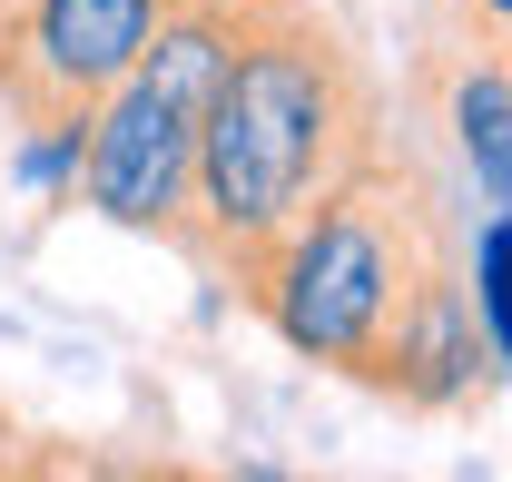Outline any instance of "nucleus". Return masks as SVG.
I'll list each match as a JSON object with an SVG mask.
<instances>
[{"instance_id":"nucleus-1","label":"nucleus","mask_w":512,"mask_h":482,"mask_svg":"<svg viewBox=\"0 0 512 482\" xmlns=\"http://www.w3.org/2000/svg\"><path fill=\"white\" fill-rule=\"evenodd\" d=\"M375 148H384L375 79L345 50V30L316 0H247L227 79L197 128V187H188L178 256L207 286L247 296L266 256L296 237V217Z\"/></svg>"},{"instance_id":"nucleus-10","label":"nucleus","mask_w":512,"mask_h":482,"mask_svg":"<svg viewBox=\"0 0 512 482\" xmlns=\"http://www.w3.org/2000/svg\"><path fill=\"white\" fill-rule=\"evenodd\" d=\"M483 10H493V20H503V30H512V0H483Z\"/></svg>"},{"instance_id":"nucleus-9","label":"nucleus","mask_w":512,"mask_h":482,"mask_svg":"<svg viewBox=\"0 0 512 482\" xmlns=\"http://www.w3.org/2000/svg\"><path fill=\"white\" fill-rule=\"evenodd\" d=\"M10 463H20V453H10V423H0V473H10Z\"/></svg>"},{"instance_id":"nucleus-6","label":"nucleus","mask_w":512,"mask_h":482,"mask_svg":"<svg viewBox=\"0 0 512 482\" xmlns=\"http://www.w3.org/2000/svg\"><path fill=\"white\" fill-rule=\"evenodd\" d=\"M453 148H463V178L483 207L512 217V60H473L453 69Z\"/></svg>"},{"instance_id":"nucleus-4","label":"nucleus","mask_w":512,"mask_h":482,"mask_svg":"<svg viewBox=\"0 0 512 482\" xmlns=\"http://www.w3.org/2000/svg\"><path fill=\"white\" fill-rule=\"evenodd\" d=\"M158 20H168V0H20V10H0V119L10 128L99 119V99L158 40Z\"/></svg>"},{"instance_id":"nucleus-3","label":"nucleus","mask_w":512,"mask_h":482,"mask_svg":"<svg viewBox=\"0 0 512 482\" xmlns=\"http://www.w3.org/2000/svg\"><path fill=\"white\" fill-rule=\"evenodd\" d=\"M237 20H247V0H168L158 40L138 50V69L89 119V158H79V207L89 217L178 246L188 187H197V128H207V99L227 79Z\"/></svg>"},{"instance_id":"nucleus-8","label":"nucleus","mask_w":512,"mask_h":482,"mask_svg":"<svg viewBox=\"0 0 512 482\" xmlns=\"http://www.w3.org/2000/svg\"><path fill=\"white\" fill-rule=\"evenodd\" d=\"M79 158H89V119H60V128H20V187H40V197H79Z\"/></svg>"},{"instance_id":"nucleus-2","label":"nucleus","mask_w":512,"mask_h":482,"mask_svg":"<svg viewBox=\"0 0 512 482\" xmlns=\"http://www.w3.org/2000/svg\"><path fill=\"white\" fill-rule=\"evenodd\" d=\"M444 256V227H434V197L424 178L375 148L365 168L325 187L316 207L296 217V237L266 256V276L247 286V305L296 345L306 364H335L355 384H375L384 335L414 296V276Z\"/></svg>"},{"instance_id":"nucleus-5","label":"nucleus","mask_w":512,"mask_h":482,"mask_svg":"<svg viewBox=\"0 0 512 482\" xmlns=\"http://www.w3.org/2000/svg\"><path fill=\"white\" fill-rule=\"evenodd\" d=\"M493 335H483V305L473 286L453 276V256H434L424 276H414V296L394 315V335H384V364H375V394L394 404H414V414H453V404H473L483 384H493Z\"/></svg>"},{"instance_id":"nucleus-11","label":"nucleus","mask_w":512,"mask_h":482,"mask_svg":"<svg viewBox=\"0 0 512 482\" xmlns=\"http://www.w3.org/2000/svg\"><path fill=\"white\" fill-rule=\"evenodd\" d=\"M0 10H20V0H0Z\"/></svg>"},{"instance_id":"nucleus-7","label":"nucleus","mask_w":512,"mask_h":482,"mask_svg":"<svg viewBox=\"0 0 512 482\" xmlns=\"http://www.w3.org/2000/svg\"><path fill=\"white\" fill-rule=\"evenodd\" d=\"M473 305H483V335H493V355L512 374V217L493 207L483 217V237H473Z\"/></svg>"}]
</instances>
